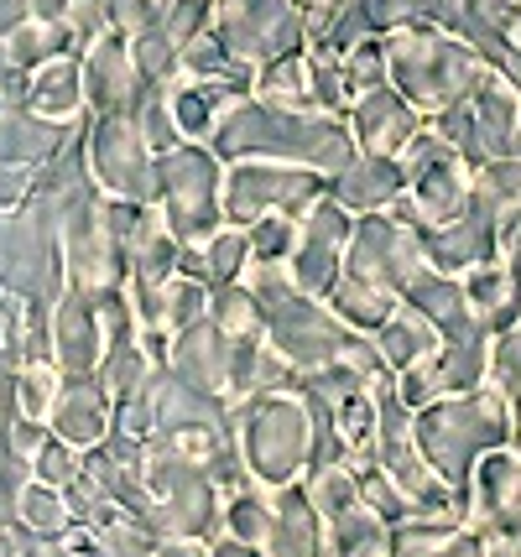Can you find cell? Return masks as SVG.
<instances>
[{"mask_svg":"<svg viewBox=\"0 0 521 557\" xmlns=\"http://www.w3.org/2000/svg\"><path fill=\"white\" fill-rule=\"evenodd\" d=\"M203 146L220 157L224 168L230 162H287V168H313L323 177H334L360 151L339 115L282 110V104H266L256 95L235 99Z\"/></svg>","mask_w":521,"mask_h":557,"instance_id":"obj_1","label":"cell"},{"mask_svg":"<svg viewBox=\"0 0 521 557\" xmlns=\"http://www.w3.org/2000/svg\"><path fill=\"white\" fill-rule=\"evenodd\" d=\"M511 433H517L511 407L491 386L464 391V396H444V401L412 412V443H418L422 463L454 495H470L480 459L496 454V448H511Z\"/></svg>","mask_w":521,"mask_h":557,"instance_id":"obj_2","label":"cell"},{"mask_svg":"<svg viewBox=\"0 0 521 557\" xmlns=\"http://www.w3.org/2000/svg\"><path fill=\"white\" fill-rule=\"evenodd\" d=\"M485 58L459 42L454 32H438V26L422 22H401L392 37H386V84L397 89L422 121L454 110L459 99H470L480 84H485Z\"/></svg>","mask_w":521,"mask_h":557,"instance_id":"obj_3","label":"cell"},{"mask_svg":"<svg viewBox=\"0 0 521 557\" xmlns=\"http://www.w3.org/2000/svg\"><path fill=\"white\" fill-rule=\"evenodd\" d=\"M261 334L298 381L313 370H328V364H360L371 375H386V360H381L371 334H355L323 297H308L298 287L261 308Z\"/></svg>","mask_w":521,"mask_h":557,"instance_id":"obj_4","label":"cell"},{"mask_svg":"<svg viewBox=\"0 0 521 557\" xmlns=\"http://www.w3.org/2000/svg\"><path fill=\"white\" fill-rule=\"evenodd\" d=\"M235 443L240 459L261 485H298L313 454V417L298 391H272V396H250L235 401Z\"/></svg>","mask_w":521,"mask_h":557,"instance_id":"obj_5","label":"cell"},{"mask_svg":"<svg viewBox=\"0 0 521 557\" xmlns=\"http://www.w3.org/2000/svg\"><path fill=\"white\" fill-rule=\"evenodd\" d=\"M224 162L203 141H177L157 157V209L177 245H209L224 230Z\"/></svg>","mask_w":521,"mask_h":557,"instance_id":"obj_6","label":"cell"},{"mask_svg":"<svg viewBox=\"0 0 521 557\" xmlns=\"http://www.w3.org/2000/svg\"><path fill=\"white\" fill-rule=\"evenodd\" d=\"M397 168H401V198L392 203V214H397L401 224H412V230H422V224H448V219L470 203L474 168L433 125H422L418 136L401 146Z\"/></svg>","mask_w":521,"mask_h":557,"instance_id":"obj_7","label":"cell"},{"mask_svg":"<svg viewBox=\"0 0 521 557\" xmlns=\"http://www.w3.org/2000/svg\"><path fill=\"white\" fill-rule=\"evenodd\" d=\"M209 37L235 69L256 73L276 58L308 52V16L302 0H214Z\"/></svg>","mask_w":521,"mask_h":557,"instance_id":"obj_8","label":"cell"},{"mask_svg":"<svg viewBox=\"0 0 521 557\" xmlns=\"http://www.w3.org/2000/svg\"><path fill=\"white\" fill-rule=\"evenodd\" d=\"M427 125H433L470 168H491V162L521 157V95L500 73H485V84H480L470 99H459L454 110L433 115Z\"/></svg>","mask_w":521,"mask_h":557,"instance_id":"obj_9","label":"cell"},{"mask_svg":"<svg viewBox=\"0 0 521 557\" xmlns=\"http://www.w3.org/2000/svg\"><path fill=\"white\" fill-rule=\"evenodd\" d=\"M323 194H328V177L313 168L230 162L224 168V188H220V209H224V224H235V230H250L256 219H266V214H287L302 224Z\"/></svg>","mask_w":521,"mask_h":557,"instance_id":"obj_10","label":"cell"},{"mask_svg":"<svg viewBox=\"0 0 521 557\" xmlns=\"http://www.w3.org/2000/svg\"><path fill=\"white\" fill-rule=\"evenodd\" d=\"M427 267L418 250V235H412V224H401L392 209L386 214H360L355 219V230H349V245H345V267L339 271H355V276H365L375 287L386 292H407V282Z\"/></svg>","mask_w":521,"mask_h":557,"instance_id":"obj_11","label":"cell"},{"mask_svg":"<svg viewBox=\"0 0 521 557\" xmlns=\"http://www.w3.org/2000/svg\"><path fill=\"white\" fill-rule=\"evenodd\" d=\"M412 235H418L422 261L433 271H444V276H464V271L485 267V261H500V240H496L500 209L485 194H474V188H470V203L448 224H422Z\"/></svg>","mask_w":521,"mask_h":557,"instance_id":"obj_12","label":"cell"},{"mask_svg":"<svg viewBox=\"0 0 521 557\" xmlns=\"http://www.w3.org/2000/svg\"><path fill=\"white\" fill-rule=\"evenodd\" d=\"M95 172L100 183L125 203H157V157L136 115H100L95 125Z\"/></svg>","mask_w":521,"mask_h":557,"instance_id":"obj_13","label":"cell"},{"mask_svg":"<svg viewBox=\"0 0 521 557\" xmlns=\"http://www.w3.org/2000/svg\"><path fill=\"white\" fill-rule=\"evenodd\" d=\"M349 230H355V214H345L334 198L323 194L313 203V214L298 224V250H293V287L308 292V297H328L334 282H339V267H345V245Z\"/></svg>","mask_w":521,"mask_h":557,"instance_id":"obj_14","label":"cell"},{"mask_svg":"<svg viewBox=\"0 0 521 557\" xmlns=\"http://www.w3.org/2000/svg\"><path fill=\"white\" fill-rule=\"evenodd\" d=\"M464 510L485 527V536H506L521 542V454L517 448H496L485 454L470 480Z\"/></svg>","mask_w":521,"mask_h":557,"instance_id":"obj_15","label":"cell"},{"mask_svg":"<svg viewBox=\"0 0 521 557\" xmlns=\"http://www.w3.org/2000/svg\"><path fill=\"white\" fill-rule=\"evenodd\" d=\"M141 95H147V84L131 63V37H121V32L95 37L89 58H84V99L100 115H136Z\"/></svg>","mask_w":521,"mask_h":557,"instance_id":"obj_16","label":"cell"},{"mask_svg":"<svg viewBox=\"0 0 521 557\" xmlns=\"http://www.w3.org/2000/svg\"><path fill=\"white\" fill-rule=\"evenodd\" d=\"M345 125H349V136H355L360 151H371V157H401V146L412 141L427 121H422L392 84H381L371 95L349 99Z\"/></svg>","mask_w":521,"mask_h":557,"instance_id":"obj_17","label":"cell"},{"mask_svg":"<svg viewBox=\"0 0 521 557\" xmlns=\"http://www.w3.org/2000/svg\"><path fill=\"white\" fill-rule=\"evenodd\" d=\"M401 302L412 308V313H422L433 329H438V339L444 344H464V339H491L485 334V323L474 318L470 297H464V287H459V276H444V271L422 267L412 282H407V292H401Z\"/></svg>","mask_w":521,"mask_h":557,"instance_id":"obj_18","label":"cell"},{"mask_svg":"<svg viewBox=\"0 0 521 557\" xmlns=\"http://www.w3.org/2000/svg\"><path fill=\"white\" fill-rule=\"evenodd\" d=\"M168 370L177 381H188L194 391L224 396L230 391V334L220 323H209V318L177 329L173 344H168Z\"/></svg>","mask_w":521,"mask_h":557,"instance_id":"obj_19","label":"cell"},{"mask_svg":"<svg viewBox=\"0 0 521 557\" xmlns=\"http://www.w3.org/2000/svg\"><path fill=\"white\" fill-rule=\"evenodd\" d=\"M328 198L345 209V214H386L401 198V168L397 157H371V151H355L345 168L328 177Z\"/></svg>","mask_w":521,"mask_h":557,"instance_id":"obj_20","label":"cell"},{"mask_svg":"<svg viewBox=\"0 0 521 557\" xmlns=\"http://www.w3.org/2000/svg\"><path fill=\"white\" fill-rule=\"evenodd\" d=\"M52 428L69 448H84V443H100L104 428H110V396H104L100 381L89 375H74L69 391L52 401Z\"/></svg>","mask_w":521,"mask_h":557,"instance_id":"obj_21","label":"cell"},{"mask_svg":"<svg viewBox=\"0 0 521 557\" xmlns=\"http://www.w3.org/2000/svg\"><path fill=\"white\" fill-rule=\"evenodd\" d=\"M371 339H375V349H381V360H386V370H392V375L412 370V364L427 360V355H438V344H444V339H438V329H433L422 313H412L407 302H401L397 313L375 329Z\"/></svg>","mask_w":521,"mask_h":557,"instance_id":"obj_22","label":"cell"},{"mask_svg":"<svg viewBox=\"0 0 521 557\" xmlns=\"http://www.w3.org/2000/svg\"><path fill=\"white\" fill-rule=\"evenodd\" d=\"M272 557H323V521L308 490L287 485L276 495V527H272Z\"/></svg>","mask_w":521,"mask_h":557,"instance_id":"obj_23","label":"cell"},{"mask_svg":"<svg viewBox=\"0 0 521 557\" xmlns=\"http://www.w3.org/2000/svg\"><path fill=\"white\" fill-rule=\"evenodd\" d=\"M386 547H392L386 521L360 500L323 521V557H386Z\"/></svg>","mask_w":521,"mask_h":557,"instance_id":"obj_24","label":"cell"},{"mask_svg":"<svg viewBox=\"0 0 521 557\" xmlns=\"http://www.w3.org/2000/svg\"><path fill=\"white\" fill-rule=\"evenodd\" d=\"M459 287H464V297H470L474 318L485 323V334H506V329H517L521 323L517 308H511V271H506V261H485V267L464 271Z\"/></svg>","mask_w":521,"mask_h":557,"instance_id":"obj_25","label":"cell"},{"mask_svg":"<svg viewBox=\"0 0 521 557\" xmlns=\"http://www.w3.org/2000/svg\"><path fill=\"white\" fill-rule=\"evenodd\" d=\"M58 344H63V370L69 375H89L104 360V323H95L84 297H69L58 313Z\"/></svg>","mask_w":521,"mask_h":557,"instance_id":"obj_26","label":"cell"},{"mask_svg":"<svg viewBox=\"0 0 521 557\" xmlns=\"http://www.w3.org/2000/svg\"><path fill=\"white\" fill-rule=\"evenodd\" d=\"M438 396H464V391L485 386L491 370V339H464V344H438V355H427Z\"/></svg>","mask_w":521,"mask_h":557,"instance_id":"obj_27","label":"cell"},{"mask_svg":"<svg viewBox=\"0 0 521 557\" xmlns=\"http://www.w3.org/2000/svg\"><path fill=\"white\" fill-rule=\"evenodd\" d=\"M32 110L42 115V121H69L78 104H84V69H78L74 58H52L37 69L32 78Z\"/></svg>","mask_w":521,"mask_h":557,"instance_id":"obj_28","label":"cell"},{"mask_svg":"<svg viewBox=\"0 0 521 557\" xmlns=\"http://www.w3.org/2000/svg\"><path fill=\"white\" fill-rule=\"evenodd\" d=\"M250 95L266 99V104H282V110H313L308 104V52H293V58H276L266 69H256Z\"/></svg>","mask_w":521,"mask_h":557,"instance_id":"obj_29","label":"cell"},{"mask_svg":"<svg viewBox=\"0 0 521 557\" xmlns=\"http://www.w3.org/2000/svg\"><path fill=\"white\" fill-rule=\"evenodd\" d=\"M177 58H183V52L168 42L162 22L131 37V63H136V73H141V84H147V89H168V84L183 78V63H177Z\"/></svg>","mask_w":521,"mask_h":557,"instance_id":"obj_30","label":"cell"},{"mask_svg":"<svg viewBox=\"0 0 521 557\" xmlns=\"http://www.w3.org/2000/svg\"><path fill=\"white\" fill-rule=\"evenodd\" d=\"M209 323H220L230 339L240 334H261V302L246 282H214L209 287Z\"/></svg>","mask_w":521,"mask_h":557,"instance_id":"obj_31","label":"cell"},{"mask_svg":"<svg viewBox=\"0 0 521 557\" xmlns=\"http://www.w3.org/2000/svg\"><path fill=\"white\" fill-rule=\"evenodd\" d=\"M308 104L319 115H339L349 110V89H345V69H339V52L308 48Z\"/></svg>","mask_w":521,"mask_h":557,"instance_id":"obj_32","label":"cell"},{"mask_svg":"<svg viewBox=\"0 0 521 557\" xmlns=\"http://www.w3.org/2000/svg\"><path fill=\"white\" fill-rule=\"evenodd\" d=\"M63 42H69V26L58 22H32V26H16L11 37H5V58L16 63V69H42L52 58H63Z\"/></svg>","mask_w":521,"mask_h":557,"instance_id":"obj_33","label":"cell"},{"mask_svg":"<svg viewBox=\"0 0 521 557\" xmlns=\"http://www.w3.org/2000/svg\"><path fill=\"white\" fill-rule=\"evenodd\" d=\"M203 267H209V287L214 282H240L250 267V235L235 230V224H224L220 235L203 245Z\"/></svg>","mask_w":521,"mask_h":557,"instance_id":"obj_34","label":"cell"},{"mask_svg":"<svg viewBox=\"0 0 521 557\" xmlns=\"http://www.w3.org/2000/svg\"><path fill=\"white\" fill-rule=\"evenodd\" d=\"M339 69H345V89L349 99L371 95L386 84V37H371V42H360V48H349L339 58Z\"/></svg>","mask_w":521,"mask_h":557,"instance_id":"obj_35","label":"cell"},{"mask_svg":"<svg viewBox=\"0 0 521 557\" xmlns=\"http://www.w3.org/2000/svg\"><path fill=\"white\" fill-rule=\"evenodd\" d=\"M136 125H141V136H147L151 157H162V151H173L183 141V131L173 121V104H168V89H147L141 104H136Z\"/></svg>","mask_w":521,"mask_h":557,"instance_id":"obj_36","label":"cell"},{"mask_svg":"<svg viewBox=\"0 0 521 557\" xmlns=\"http://www.w3.org/2000/svg\"><path fill=\"white\" fill-rule=\"evenodd\" d=\"M246 235H250V261H293V250H298V219L266 214V219H256Z\"/></svg>","mask_w":521,"mask_h":557,"instance_id":"obj_37","label":"cell"},{"mask_svg":"<svg viewBox=\"0 0 521 557\" xmlns=\"http://www.w3.org/2000/svg\"><path fill=\"white\" fill-rule=\"evenodd\" d=\"M224 521H230V532L235 542H272V527H276V510L261 500V495H230V510H224Z\"/></svg>","mask_w":521,"mask_h":557,"instance_id":"obj_38","label":"cell"},{"mask_svg":"<svg viewBox=\"0 0 521 557\" xmlns=\"http://www.w3.org/2000/svg\"><path fill=\"white\" fill-rule=\"evenodd\" d=\"M209 318V282H188V276H173L168 282V313H162V329L177 334L188 323Z\"/></svg>","mask_w":521,"mask_h":557,"instance_id":"obj_39","label":"cell"},{"mask_svg":"<svg viewBox=\"0 0 521 557\" xmlns=\"http://www.w3.org/2000/svg\"><path fill=\"white\" fill-rule=\"evenodd\" d=\"M474 194H485L500 214H506V209H521V157H506V162H491V168H474Z\"/></svg>","mask_w":521,"mask_h":557,"instance_id":"obj_40","label":"cell"},{"mask_svg":"<svg viewBox=\"0 0 521 557\" xmlns=\"http://www.w3.org/2000/svg\"><path fill=\"white\" fill-rule=\"evenodd\" d=\"M209 16H214V0H168V11H162V32H168V42L183 52L194 37L209 32Z\"/></svg>","mask_w":521,"mask_h":557,"instance_id":"obj_41","label":"cell"},{"mask_svg":"<svg viewBox=\"0 0 521 557\" xmlns=\"http://www.w3.org/2000/svg\"><path fill=\"white\" fill-rule=\"evenodd\" d=\"M177 63H183V78H199V84H203V78H240V73H250V69H235L209 32H203V37H194V42L183 48V58H177Z\"/></svg>","mask_w":521,"mask_h":557,"instance_id":"obj_42","label":"cell"},{"mask_svg":"<svg viewBox=\"0 0 521 557\" xmlns=\"http://www.w3.org/2000/svg\"><path fill=\"white\" fill-rule=\"evenodd\" d=\"M162 0H104V16H110V32H121V37H136V32H147V26L162 22Z\"/></svg>","mask_w":521,"mask_h":557,"instance_id":"obj_43","label":"cell"},{"mask_svg":"<svg viewBox=\"0 0 521 557\" xmlns=\"http://www.w3.org/2000/svg\"><path fill=\"white\" fill-rule=\"evenodd\" d=\"M22 510L32 516V521H37V527H58V521H63L58 495H52L48 485H32V490H26V495H22Z\"/></svg>","mask_w":521,"mask_h":557,"instance_id":"obj_44","label":"cell"},{"mask_svg":"<svg viewBox=\"0 0 521 557\" xmlns=\"http://www.w3.org/2000/svg\"><path fill=\"white\" fill-rule=\"evenodd\" d=\"M52 401H58V396H48V375H37V370H32V375L22 381V407H26V417H42Z\"/></svg>","mask_w":521,"mask_h":557,"instance_id":"obj_45","label":"cell"},{"mask_svg":"<svg viewBox=\"0 0 521 557\" xmlns=\"http://www.w3.org/2000/svg\"><path fill=\"white\" fill-rule=\"evenodd\" d=\"M37 454H42V474H48V480H69V474H74V454H69L63 443H42Z\"/></svg>","mask_w":521,"mask_h":557,"instance_id":"obj_46","label":"cell"},{"mask_svg":"<svg viewBox=\"0 0 521 557\" xmlns=\"http://www.w3.org/2000/svg\"><path fill=\"white\" fill-rule=\"evenodd\" d=\"M26 11H32V22H69V11H74V0H26Z\"/></svg>","mask_w":521,"mask_h":557,"instance_id":"obj_47","label":"cell"},{"mask_svg":"<svg viewBox=\"0 0 521 557\" xmlns=\"http://www.w3.org/2000/svg\"><path fill=\"white\" fill-rule=\"evenodd\" d=\"M162 557H209V553H203L199 536H177V542H168V547H162Z\"/></svg>","mask_w":521,"mask_h":557,"instance_id":"obj_48","label":"cell"},{"mask_svg":"<svg viewBox=\"0 0 521 557\" xmlns=\"http://www.w3.org/2000/svg\"><path fill=\"white\" fill-rule=\"evenodd\" d=\"M209 557H261V553H256L250 542H235V536H230V542H220V547H214Z\"/></svg>","mask_w":521,"mask_h":557,"instance_id":"obj_49","label":"cell"},{"mask_svg":"<svg viewBox=\"0 0 521 557\" xmlns=\"http://www.w3.org/2000/svg\"><path fill=\"white\" fill-rule=\"evenodd\" d=\"M5 63H11V58H5V42H0V73H11V69H5Z\"/></svg>","mask_w":521,"mask_h":557,"instance_id":"obj_50","label":"cell"},{"mask_svg":"<svg viewBox=\"0 0 521 557\" xmlns=\"http://www.w3.org/2000/svg\"><path fill=\"white\" fill-rule=\"evenodd\" d=\"M517 42H521V22H517Z\"/></svg>","mask_w":521,"mask_h":557,"instance_id":"obj_51","label":"cell"},{"mask_svg":"<svg viewBox=\"0 0 521 557\" xmlns=\"http://www.w3.org/2000/svg\"><path fill=\"white\" fill-rule=\"evenodd\" d=\"M0 110H5V99H0Z\"/></svg>","mask_w":521,"mask_h":557,"instance_id":"obj_52","label":"cell"}]
</instances>
